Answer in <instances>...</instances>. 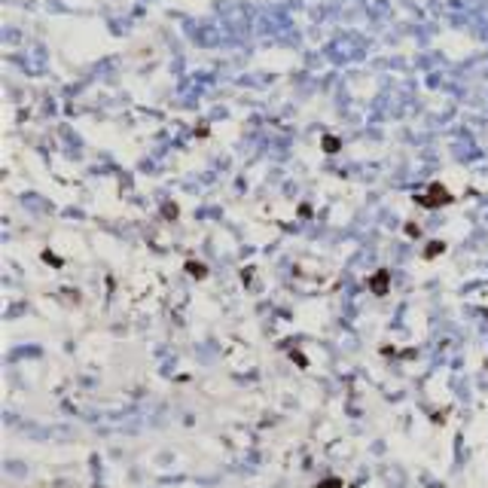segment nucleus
<instances>
[{
	"label": "nucleus",
	"instance_id": "nucleus-1",
	"mask_svg": "<svg viewBox=\"0 0 488 488\" xmlns=\"http://www.w3.org/2000/svg\"><path fill=\"white\" fill-rule=\"evenodd\" d=\"M375 293H385L388 290V272H379V278H372V284H369Z\"/></svg>",
	"mask_w": 488,
	"mask_h": 488
}]
</instances>
